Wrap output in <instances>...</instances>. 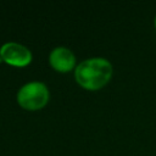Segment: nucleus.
I'll return each instance as SVG.
<instances>
[{"label": "nucleus", "mask_w": 156, "mask_h": 156, "mask_svg": "<svg viewBox=\"0 0 156 156\" xmlns=\"http://www.w3.org/2000/svg\"><path fill=\"white\" fill-rule=\"evenodd\" d=\"M76 83L88 91H98L108 84L113 76L112 62L101 56L88 57L73 71Z\"/></svg>", "instance_id": "1"}, {"label": "nucleus", "mask_w": 156, "mask_h": 156, "mask_svg": "<svg viewBox=\"0 0 156 156\" xmlns=\"http://www.w3.org/2000/svg\"><path fill=\"white\" fill-rule=\"evenodd\" d=\"M50 100V90L44 82L30 80L20 87L16 94L18 106L26 111L43 110Z\"/></svg>", "instance_id": "2"}, {"label": "nucleus", "mask_w": 156, "mask_h": 156, "mask_svg": "<svg viewBox=\"0 0 156 156\" xmlns=\"http://www.w3.org/2000/svg\"><path fill=\"white\" fill-rule=\"evenodd\" d=\"M0 58L9 66L23 68L32 63L33 52L28 46L21 43L6 41L0 46Z\"/></svg>", "instance_id": "3"}, {"label": "nucleus", "mask_w": 156, "mask_h": 156, "mask_svg": "<svg viewBox=\"0 0 156 156\" xmlns=\"http://www.w3.org/2000/svg\"><path fill=\"white\" fill-rule=\"evenodd\" d=\"M50 67L58 73H68L77 67V58L74 52L67 46H55L48 57Z\"/></svg>", "instance_id": "4"}, {"label": "nucleus", "mask_w": 156, "mask_h": 156, "mask_svg": "<svg viewBox=\"0 0 156 156\" xmlns=\"http://www.w3.org/2000/svg\"><path fill=\"white\" fill-rule=\"evenodd\" d=\"M154 27H155V30H156V16H155V18H154Z\"/></svg>", "instance_id": "5"}]
</instances>
